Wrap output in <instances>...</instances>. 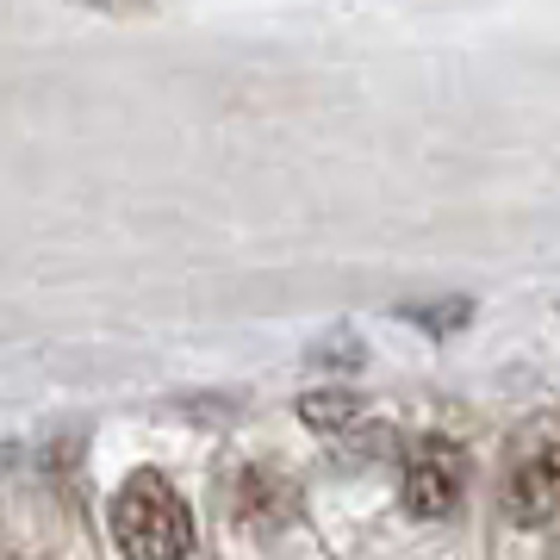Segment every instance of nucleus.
I'll return each instance as SVG.
<instances>
[{
    "mask_svg": "<svg viewBox=\"0 0 560 560\" xmlns=\"http://www.w3.org/2000/svg\"><path fill=\"white\" fill-rule=\"evenodd\" d=\"M305 368H312V374H330V381H355L361 368H368V342H361L349 324H337V330H324V337L305 349Z\"/></svg>",
    "mask_w": 560,
    "mask_h": 560,
    "instance_id": "obj_7",
    "label": "nucleus"
},
{
    "mask_svg": "<svg viewBox=\"0 0 560 560\" xmlns=\"http://www.w3.org/2000/svg\"><path fill=\"white\" fill-rule=\"evenodd\" d=\"M224 504H231V517H237L243 529L280 536V529H293V517H300V486L268 474V467H237V474L224 480Z\"/></svg>",
    "mask_w": 560,
    "mask_h": 560,
    "instance_id": "obj_4",
    "label": "nucleus"
},
{
    "mask_svg": "<svg viewBox=\"0 0 560 560\" xmlns=\"http://www.w3.org/2000/svg\"><path fill=\"white\" fill-rule=\"evenodd\" d=\"M467 480H474L467 448L448 442V436H423V442H411V455H405V467H399V504L418 523H442V517L460 511Z\"/></svg>",
    "mask_w": 560,
    "mask_h": 560,
    "instance_id": "obj_2",
    "label": "nucleus"
},
{
    "mask_svg": "<svg viewBox=\"0 0 560 560\" xmlns=\"http://www.w3.org/2000/svg\"><path fill=\"white\" fill-rule=\"evenodd\" d=\"M499 511L511 529H548L560 517V436H529L517 448V460L504 467V486H499Z\"/></svg>",
    "mask_w": 560,
    "mask_h": 560,
    "instance_id": "obj_3",
    "label": "nucleus"
},
{
    "mask_svg": "<svg viewBox=\"0 0 560 560\" xmlns=\"http://www.w3.org/2000/svg\"><path fill=\"white\" fill-rule=\"evenodd\" d=\"M474 312H480V305L467 300V293H442V300H405L393 318L411 324L418 337H436L442 342V337H460V330L474 324Z\"/></svg>",
    "mask_w": 560,
    "mask_h": 560,
    "instance_id": "obj_6",
    "label": "nucleus"
},
{
    "mask_svg": "<svg viewBox=\"0 0 560 560\" xmlns=\"http://www.w3.org/2000/svg\"><path fill=\"white\" fill-rule=\"evenodd\" d=\"M106 529L125 560H187L200 548L194 511L156 467H138L106 504Z\"/></svg>",
    "mask_w": 560,
    "mask_h": 560,
    "instance_id": "obj_1",
    "label": "nucleus"
},
{
    "mask_svg": "<svg viewBox=\"0 0 560 560\" xmlns=\"http://www.w3.org/2000/svg\"><path fill=\"white\" fill-rule=\"evenodd\" d=\"M75 7H94V13H143L156 0H75Z\"/></svg>",
    "mask_w": 560,
    "mask_h": 560,
    "instance_id": "obj_8",
    "label": "nucleus"
},
{
    "mask_svg": "<svg viewBox=\"0 0 560 560\" xmlns=\"http://www.w3.org/2000/svg\"><path fill=\"white\" fill-rule=\"evenodd\" d=\"M300 423L312 430V436H342V430H355L361 418H368V399H361L355 386H342V381H330V386H312V393H300Z\"/></svg>",
    "mask_w": 560,
    "mask_h": 560,
    "instance_id": "obj_5",
    "label": "nucleus"
}]
</instances>
